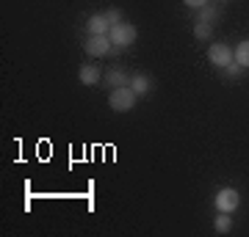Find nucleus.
I'll return each mask as SVG.
<instances>
[{"instance_id":"15","label":"nucleus","mask_w":249,"mask_h":237,"mask_svg":"<svg viewBox=\"0 0 249 237\" xmlns=\"http://www.w3.org/2000/svg\"><path fill=\"white\" fill-rule=\"evenodd\" d=\"M106 17L111 19V25H116V22H122V11H119V9H108Z\"/></svg>"},{"instance_id":"16","label":"nucleus","mask_w":249,"mask_h":237,"mask_svg":"<svg viewBox=\"0 0 249 237\" xmlns=\"http://www.w3.org/2000/svg\"><path fill=\"white\" fill-rule=\"evenodd\" d=\"M183 3H186L188 9L199 11V9H202V6H208V3H211V0H183Z\"/></svg>"},{"instance_id":"14","label":"nucleus","mask_w":249,"mask_h":237,"mask_svg":"<svg viewBox=\"0 0 249 237\" xmlns=\"http://www.w3.org/2000/svg\"><path fill=\"white\" fill-rule=\"evenodd\" d=\"M241 72H244V66H241L238 61H230L227 66H224V75H227V78H238Z\"/></svg>"},{"instance_id":"5","label":"nucleus","mask_w":249,"mask_h":237,"mask_svg":"<svg viewBox=\"0 0 249 237\" xmlns=\"http://www.w3.org/2000/svg\"><path fill=\"white\" fill-rule=\"evenodd\" d=\"M208 61L213 63V66H227V63L230 61H235V55H232V50L230 47H227V44H211V47H208Z\"/></svg>"},{"instance_id":"12","label":"nucleus","mask_w":249,"mask_h":237,"mask_svg":"<svg viewBox=\"0 0 249 237\" xmlns=\"http://www.w3.org/2000/svg\"><path fill=\"white\" fill-rule=\"evenodd\" d=\"M213 229L219 232V235H224V232H230L232 229V218H230V212H219L213 221Z\"/></svg>"},{"instance_id":"11","label":"nucleus","mask_w":249,"mask_h":237,"mask_svg":"<svg viewBox=\"0 0 249 237\" xmlns=\"http://www.w3.org/2000/svg\"><path fill=\"white\" fill-rule=\"evenodd\" d=\"M232 55H235V61H238L244 69H249V39L247 42H241V44H235Z\"/></svg>"},{"instance_id":"9","label":"nucleus","mask_w":249,"mask_h":237,"mask_svg":"<svg viewBox=\"0 0 249 237\" xmlns=\"http://www.w3.org/2000/svg\"><path fill=\"white\" fill-rule=\"evenodd\" d=\"M106 83H108V88H122V86H130V75H124L122 69H108L106 72Z\"/></svg>"},{"instance_id":"7","label":"nucleus","mask_w":249,"mask_h":237,"mask_svg":"<svg viewBox=\"0 0 249 237\" xmlns=\"http://www.w3.org/2000/svg\"><path fill=\"white\" fill-rule=\"evenodd\" d=\"M78 78H80V83H83V86H97L100 80H103V75H100V69L94 66V63H80Z\"/></svg>"},{"instance_id":"4","label":"nucleus","mask_w":249,"mask_h":237,"mask_svg":"<svg viewBox=\"0 0 249 237\" xmlns=\"http://www.w3.org/2000/svg\"><path fill=\"white\" fill-rule=\"evenodd\" d=\"M216 210L219 212H232V210H238V204H241V193L235 190V188H222L219 193H216Z\"/></svg>"},{"instance_id":"17","label":"nucleus","mask_w":249,"mask_h":237,"mask_svg":"<svg viewBox=\"0 0 249 237\" xmlns=\"http://www.w3.org/2000/svg\"><path fill=\"white\" fill-rule=\"evenodd\" d=\"M219 3H227V0H219Z\"/></svg>"},{"instance_id":"1","label":"nucleus","mask_w":249,"mask_h":237,"mask_svg":"<svg viewBox=\"0 0 249 237\" xmlns=\"http://www.w3.org/2000/svg\"><path fill=\"white\" fill-rule=\"evenodd\" d=\"M136 99H139V94H136L130 86H122V88H111V94H108V105H111V111H116V113H127V111H133L136 108Z\"/></svg>"},{"instance_id":"2","label":"nucleus","mask_w":249,"mask_h":237,"mask_svg":"<svg viewBox=\"0 0 249 237\" xmlns=\"http://www.w3.org/2000/svg\"><path fill=\"white\" fill-rule=\"evenodd\" d=\"M108 36H111V42H114V50H127L130 44H136L139 31H136V25H130V22H116Z\"/></svg>"},{"instance_id":"10","label":"nucleus","mask_w":249,"mask_h":237,"mask_svg":"<svg viewBox=\"0 0 249 237\" xmlns=\"http://www.w3.org/2000/svg\"><path fill=\"white\" fill-rule=\"evenodd\" d=\"M216 19H219V6L216 3H208V6L196 11V22H216Z\"/></svg>"},{"instance_id":"6","label":"nucleus","mask_w":249,"mask_h":237,"mask_svg":"<svg viewBox=\"0 0 249 237\" xmlns=\"http://www.w3.org/2000/svg\"><path fill=\"white\" fill-rule=\"evenodd\" d=\"M111 19L106 17V11L103 14H91L89 19H86V31H89V36H108L111 33Z\"/></svg>"},{"instance_id":"3","label":"nucleus","mask_w":249,"mask_h":237,"mask_svg":"<svg viewBox=\"0 0 249 237\" xmlns=\"http://www.w3.org/2000/svg\"><path fill=\"white\" fill-rule=\"evenodd\" d=\"M83 50L91 58H103V55L114 53V42H111V36H89L86 44H83Z\"/></svg>"},{"instance_id":"13","label":"nucleus","mask_w":249,"mask_h":237,"mask_svg":"<svg viewBox=\"0 0 249 237\" xmlns=\"http://www.w3.org/2000/svg\"><path fill=\"white\" fill-rule=\"evenodd\" d=\"M211 33H213L211 22H196V25H194V36L199 39V42H208V39H211Z\"/></svg>"},{"instance_id":"8","label":"nucleus","mask_w":249,"mask_h":237,"mask_svg":"<svg viewBox=\"0 0 249 237\" xmlns=\"http://www.w3.org/2000/svg\"><path fill=\"white\" fill-rule=\"evenodd\" d=\"M130 88H133L139 97H144V94H150L152 88H155V80H152L150 75H142V72H139V75L130 78Z\"/></svg>"}]
</instances>
